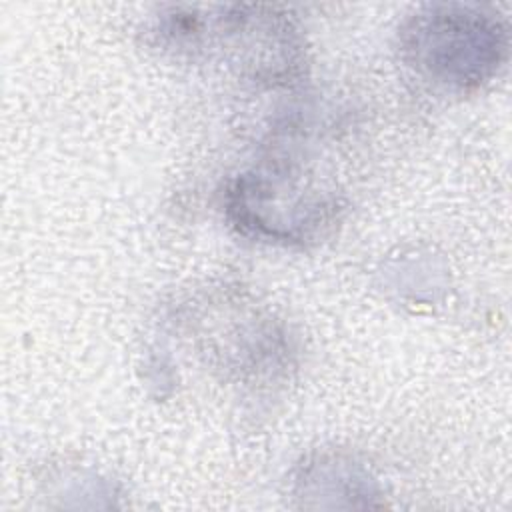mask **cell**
<instances>
[{
  "label": "cell",
  "mask_w": 512,
  "mask_h": 512,
  "mask_svg": "<svg viewBox=\"0 0 512 512\" xmlns=\"http://www.w3.org/2000/svg\"><path fill=\"white\" fill-rule=\"evenodd\" d=\"M508 34L494 14L464 4L418 8L400 30V52L424 80L466 92L488 82L504 62Z\"/></svg>",
  "instance_id": "6da1fadb"
}]
</instances>
